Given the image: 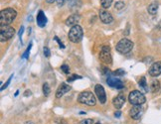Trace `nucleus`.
<instances>
[{"label":"nucleus","instance_id":"1","mask_svg":"<svg viewBox=\"0 0 161 124\" xmlns=\"http://www.w3.org/2000/svg\"><path fill=\"white\" fill-rule=\"evenodd\" d=\"M17 16V12L13 8H6L0 12V24L2 25H9L11 24Z\"/></svg>","mask_w":161,"mask_h":124},{"label":"nucleus","instance_id":"2","mask_svg":"<svg viewBox=\"0 0 161 124\" xmlns=\"http://www.w3.org/2000/svg\"><path fill=\"white\" fill-rule=\"evenodd\" d=\"M78 100L80 103L82 104H86V105L89 106H94L96 105V102H97V99L96 96L93 94V92H80L79 97H78Z\"/></svg>","mask_w":161,"mask_h":124},{"label":"nucleus","instance_id":"3","mask_svg":"<svg viewBox=\"0 0 161 124\" xmlns=\"http://www.w3.org/2000/svg\"><path fill=\"white\" fill-rule=\"evenodd\" d=\"M128 100L132 105H141L146 100L144 94L139 90H133L128 95Z\"/></svg>","mask_w":161,"mask_h":124},{"label":"nucleus","instance_id":"4","mask_svg":"<svg viewBox=\"0 0 161 124\" xmlns=\"http://www.w3.org/2000/svg\"><path fill=\"white\" fill-rule=\"evenodd\" d=\"M133 48V43L128 39H121L116 44V51L120 54H127L132 50Z\"/></svg>","mask_w":161,"mask_h":124},{"label":"nucleus","instance_id":"5","mask_svg":"<svg viewBox=\"0 0 161 124\" xmlns=\"http://www.w3.org/2000/svg\"><path fill=\"white\" fill-rule=\"evenodd\" d=\"M83 35H84V31L82 29V27L76 25L72 27V29L69 32V39L73 43H79L83 39Z\"/></svg>","mask_w":161,"mask_h":124},{"label":"nucleus","instance_id":"6","mask_svg":"<svg viewBox=\"0 0 161 124\" xmlns=\"http://www.w3.org/2000/svg\"><path fill=\"white\" fill-rule=\"evenodd\" d=\"M14 33H15V30L13 27L9 25H2L0 27V40L1 42L8 41L14 36Z\"/></svg>","mask_w":161,"mask_h":124},{"label":"nucleus","instance_id":"7","mask_svg":"<svg viewBox=\"0 0 161 124\" xmlns=\"http://www.w3.org/2000/svg\"><path fill=\"white\" fill-rule=\"evenodd\" d=\"M99 59H101L103 63L107 65H111L112 58L111 55V48L108 46H103L101 54H99Z\"/></svg>","mask_w":161,"mask_h":124},{"label":"nucleus","instance_id":"8","mask_svg":"<svg viewBox=\"0 0 161 124\" xmlns=\"http://www.w3.org/2000/svg\"><path fill=\"white\" fill-rule=\"evenodd\" d=\"M94 92H96V95H97L98 99L99 100V102H101V103H106V101H107V95H106L105 88H103L102 85L97 84L96 88H94Z\"/></svg>","mask_w":161,"mask_h":124},{"label":"nucleus","instance_id":"9","mask_svg":"<svg viewBox=\"0 0 161 124\" xmlns=\"http://www.w3.org/2000/svg\"><path fill=\"white\" fill-rule=\"evenodd\" d=\"M143 114V109L140 105H134L132 106V108L129 110V116L134 119V120H138L141 118Z\"/></svg>","mask_w":161,"mask_h":124},{"label":"nucleus","instance_id":"10","mask_svg":"<svg viewBox=\"0 0 161 124\" xmlns=\"http://www.w3.org/2000/svg\"><path fill=\"white\" fill-rule=\"evenodd\" d=\"M107 83L108 85H110V87L117 88V89H121V88H124V83H122L120 79H117L115 77H108L107 79Z\"/></svg>","mask_w":161,"mask_h":124},{"label":"nucleus","instance_id":"11","mask_svg":"<svg viewBox=\"0 0 161 124\" xmlns=\"http://www.w3.org/2000/svg\"><path fill=\"white\" fill-rule=\"evenodd\" d=\"M124 102H125V95H124V93H122V92H120V94L117 95V96H115V98H113V100H112L113 106H115L116 109L121 108L122 106H124Z\"/></svg>","mask_w":161,"mask_h":124},{"label":"nucleus","instance_id":"12","mask_svg":"<svg viewBox=\"0 0 161 124\" xmlns=\"http://www.w3.org/2000/svg\"><path fill=\"white\" fill-rule=\"evenodd\" d=\"M70 90H71V87L69 84L65 83H61V85L58 88V89H57V92H56V97L57 98H61L65 93L69 92Z\"/></svg>","mask_w":161,"mask_h":124},{"label":"nucleus","instance_id":"13","mask_svg":"<svg viewBox=\"0 0 161 124\" xmlns=\"http://www.w3.org/2000/svg\"><path fill=\"white\" fill-rule=\"evenodd\" d=\"M99 18H101V21L105 24H111L113 21L112 15L110 12H107L106 10H102L99 12Z\"/></svg>","mask_w":161,"mask_h":124},{"label":"nucleus","instance_id":"14","mask_svg":"<svg viewBox=\"0 0 161 124\" xmlns=\"http://www.w3.org/2000/svg\"><path fill=\"white\" fill-rule=\"evenodd\" d=\"M161 74V63L160 62H156L149 69V75L151 77H158Z\"/></svg>","mask_w":161,"mask_h":124},{"label":"nucleus","instance_id":"15","mask_svg":"<svg viewBox=\"0 0 161 124\" xmlns=\"http://www.w3.org/2000/svg\"><path fill=\"white\" fill-rule=\"evenodd\" d=\"M37 24L38 26L41 27V28H44L47 24V17L45 16L44 12L40 10L38 12V15H37Z\"/></svg>","mask_w":161,"mask_h":124},{"label":"nucleus","instance_id":"16","mask_svg":"<svg viewBox=\"0 0 161 124\" xmlns=\"http://www.w3.org/2000/svg\"><path fill=\"white\" fill-rule=\"evenodd\" d=\"M80 15L79 14H74V15H71L67 20H66V25L67 26H76V25H78V22L80 21Z\"/></svg>","mask_w":161,"mask_h":124},{"label":"nucleus","instance_id":"17","mask_svg":"<svg viewBox=\"0 0 161 124\" xmlns=\"http://www.w3.org/2000/svg\"><path fill=\"white\" fill-rule=\"evenodd\" d=\"M147 10H148V13L151 14V15H154V14H156V12H157V10H158V2L157 1L152 2L148 6Z\"/></svg>","mask_w":161,"mask_h":124},{"label":"nucleus","instance_id":"18","mask_svg":"<svg viewBox=\"0 0 161 124\" xmlns=\"http://www.w3.org/2000/svg\"><path fill=\"white\" fill-rule=\"evenodd\" d=\"M138 84H139L140 89L142 90V92H148V85H147V83H146L145 77H142V78L140 79Z\"/></svg>","mask_w":161,"mask_h":124},{"label":"nucleus","instance_id":"19","mask_svg":"<svg viewBox=\"0 0 161 124\" xmlns=\"http://www.w3.org/2000/svg\"><path fill=\"white\" fill-rule=\"evenodd\" d=\"M159 89H160V83L158 82L157 79L152 80V83H151V84H150V90L151 92L155 93V92H158Z\"/></svg>","mask_w":161,"mask_h":124},{"label":"nucleus","instance_id":"20","mask_svg":"<svg viewBox=\"0 0 161 124\" xmlns=\"http://www.w3.org/2000/svg\"><path fill=\"white\" fill-rule=\"evenodd\" d=\"M112 3V0H101V5L103 9L110 8Z\"/></svg>","mask_w":161,"mask_h":124},{"label":"nucleus","instance_id":"21","mask_svg":"<svg viewBox=\"0 0 161 124\" xmlns=\"http://www.w3.org/2000/svg\"><path fill=\"white\" fill-rule=\"evenodd\" d=\"M50 92H51V88L49 87V84L47 83H45L43 84V93H44V95H46V96H48V95L50 94Z\"/></svg>","mask_w":161,"mask_h":124},{"label":"nucleus","instance_id":"22","mask_svg":"<svg viewBox=\"0 0 161 124\" xmlns=\"http://www.w3.org/2000/svg\"><path fill=\"white\" fill-rule=\"evenodd\" d=\"M31 48H32V43H30L29 47L27 48V50L25 51V53L23 54V56H22V58H23V59H28V58H29V54H30V50H31Z\"/></svg>","mask_w":161,"mask_h":124},{"label":"nucleus","instance_id":"23","mask_svg":"<svg viewBox=\"0 0 161 124\" xmlns=\"http://www.w3.org/2000/svg\"><path fill=\"white\" fill-rule=\"evenodd\" d=\"M124 5H125V4H124V2H121V1H117V2L115 3V9H117V10H121L122 8H124Z\"/></svg>","mask_w":161,"mask_h":124},{"label":"nucleus","instance_id":"24","mask_svg":"<svg viewBox=\"0 0 161 124\" xmlns=\"http://www.w3.org/2000/svg\"><path fill=\"white\" fill-rule=\"evenodd\" d=\"M12 78H13V75H11L10 77H9V79H8V80H7V82L5 83V84H3L2 87H1V90H4V89H5V88H6L8 87V85H9V83H11V79H12Z\"/></svg>","mask_w":161,"mask_h":124},{"label":"nucleus","instance_id":"25","mask_svg":"<svg viewBox=\"0 0 161 124\" xmlns=\"http://www.w3.org/2000/svg\"><path fill=\"white\" fill-rule=\"evenodd\" d=\"M94 123V120L91 118H87V119H84L80 122V124H93Z\"/></svg>","mask_w":161,"mask_h":124},{"label":"nucleus","instance_id":"26","mask_svg":"<svg viewBox=\"0 0 161 124\" xmlns=\"http://www.w3.org/2000/svg\"><path fill=\"white\" fill-rule=\"evenodd\" d=\"M82 79V77H80V75H72V77H69V78H68V82H69V83H71V82H73V80H75V79Z\"/></svg>","mask_w":161,"mask_h":124},{"label":"nucleus","instance_id":"27","mask_svg":"<svg viewBox=\"0 0 161 124\" xmlns=\"http://www.w3.org/2000/svg\"><path fill=\"white\" fill-rule=\"evenodd\" d=\"M61 71H64L65 74H69L70 69H69V66H68L67 65H63L62 66H61Z\"/></svg>","mask_w":161,"mask_h":124},{"label":"nucleus","instance_id":"28","mask_svg":"<svg viewBox=\"0 0 161 124\" xmlns=\"http://www.w3.org/2000/svg\"><path fill=\"white\" fill-rule=\"evenodd\" d=\"M115 74L118 77V75H124L125 74V71H124V70H122V69H118L117 71H115Z\"/></svg>","mask_w":161,"mask_h":124},{"label":"nucleus","instance_id":"29","mask_svg":"<svg viewBox=\"0 0 161 124\" xmlns=\"http://www.w3.org/2000/svg\"><path fill=\"white\" fill-rule=\"evenodd\" d=\"M43 51H44V55H45V57H50V50H49V48H48V47H44Z\"/></svg>","mask_w":161,"mask_h":124},{"label":"nucleus","instance_id":"30","mask_svg":"<svg viewBox=\"0 0 161 124\" xmlns=\"http://www.w3.org/2000/svg\"><path fill=\"white\" fill-rule=\"evenodd\" d=\"M56 1H57V3H58L59 6H63L66 0H56Z\"/></svg>","mask_w":161,"mask_h":124},{"label":"nucleus","instance_id":"31","mask_svg":"<svg viewBox=\"0 0 161 124\" xmlns=\"http://www.w3.org/2000/svg\"><path fill=\"white\" fill-rule=\"evenodd\" d=\"M55 40L57 41V42H58L59 43V46H60V48H62V49H63V48H64V45L62 44V42H61L59 39H58V37H55Z\"/></svg>","mask_w":161,"mask_h":124},{"label":"nucleus","instance_id":"32","mask_svg":"<svg viewBox=\"0 0 161 124\" xmlns=\"http://www.w3.org/2000/svg\"><path fill=\"white\" fill-rule=\"evenodd\" d=\"M23 32H24V27H21V29L20 31H19V37H20V40H21V38H22V34H23Z\"/></svg>","mask_w":161,"mask_h":124},{"label":"nucleus","instance_id":"33","mask_svg":"<svg viewBox=\"0 0 161 124\" xmlns=\"http://www.w3.org/2000/svg\"><path fill=\"white\" fill-rule=\"evenodd\" d=\"M115 117H120V115H121V112L120 111H116L115 113Z\"/></svg>","mask_w":161,"mask_h":124},{"label":"nucleus","instance_id":"34","mask_svg":"<svg viewBox=\"0 0 161 124\" xmlns=\"http://www.w3.org/2000/svg\"><path fill=\"white\" fill-rule=\"evenodd\" d=\"M46 1L48 2V3H53L54 1H56V0H46Z\"/></svg>","mask_w":161,"mask_h":124},{"label":"nucleus","instance_id":"35","mask_svg":"<svg viewBox=\"0 0 161 124\" xmlns=\"http://www.w3.org/2000/svg\"><path fill=\"white\" fill-rule=\"evenodd\" d=\"M25 124H33V123H32V122H26Z\"/></svg>","mask_w":161,"mask_h":124},{"label":"nucleus","instance_id":"36","mask_svg":"<svg viewBox=\"0 0 161 124\" xmlns=\"http://www.w3.org/2000/svg\"><path fill=\"white\" fill-rule=\"evenodd\" d=\"M98 124H101V123H98Z\"/></svg>","mask_w":161,"mask_h":124}]
</instances>
